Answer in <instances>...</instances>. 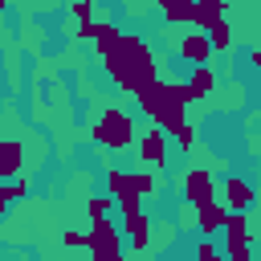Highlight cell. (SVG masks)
<instances>
[{"instance_id":"cell-1","label":"cell","mask_w":261,"mask_h":261,"mask_svg":"<svg viewBox=\"0 0 261 261\" xmlns=\"http://www.w3.org/2000/svg\"><path fill=\"white\" fill-rule=\"evenodd\" d=\"M102 69L110 73V82L122 90V94H143L147 86L159 82V65H155V53L151 45L139 37V33H122L118 49L110 57H102Z\"/></svg>"},{"instance_id":"cell-2","label":"cell","mask_w":261,"mask_h":261,"mask_svg":"<svg viewBox=\"0 0 261 261\" xmlns=\"http://www.w3.org/2000/svg\"><path fill=\"white\" fill-rule=\"evenodd\" d=\"M188 106H192V94H188V82H155L139 94V110L167 135H175L188 118Z\"/></svg>"},{"instance_id":"cell-3","label":"cell","mask_w":261,"mask_h":261,"mask_svg":"<svg viewBox=\"0 0 261 261\" xmlns=\"http://www.w3.org/2000/svg\"><path fill=\"white\" fill-rule=\"evenodd\" d=\"M94 139H98V147H106V151H126V147L135 143V118H130L122 106H106V110L98 114V122H94Z\"/></svg>"},{"instance_id":"cell-4","label":"cell","mask_w":261,"mask_h":261,"mask_svg":"<svg viewBox=\"0 0 261 261\" xmlns=\"http://www.w3.org/2000/svg\"><path fill=\"white\" fill-rule=\"evenodd\" d=\"M86 249H90V257H94V261L122 257V228H118L110 216L90 220V228H86Z\"/></svg>"},{"instance_id":"cell-5","label":"cell","mask_w":261,"mask_h":261,"mask_svg":"<svg viewBox=\"0 0 261 261\" xmlns=\"http://www.w3.org/2000/svg\"><path fill=\"white\" fill-rule=\"evenodd\" d=\"M184 200L192 208H204V204L216 200V179H212L208 167H188L184 171Z\"/></svg>"},{"instance_id":"cell-6","label":"cell","mask_w":261,"mask_h":261,"mask_svg":"<svg viewBox=\"0 0 261 261\" xmlns=\"http://www.w3.org/2000/svg\"><path fill=\"white\" fill-rule=\"evenodd\" d=\"M175 53H179L184 65L196 69V65H208V61H212V41H208V33L196 29V33H184V41L175 45Z\"/></svg>"},{"instance_id":"cell-7","label":"cell","mask_w":261,"mask_h":261,"mask_svg":"<svg viewBox=\"0 0 261 261\" xmlns=\"http://www.w3.org/2000/svg\"><path fill=\"white\" fill-rule=\"evenodd\" d=\"M220 204L228 208V212H249L253 208V200H257V192H253V184L249 179H241V175H228L224 184H220Z\"/></svg>"},{"instance_id":"cell-8","label":"cell","mask_w":261,"mask_h":261,"mask_svg":"<svg viewBox=\"0 0 261 261\" xmlns=\"http://www.w3.org/2000/svg\"><path fill=\"white\" fill-rule=\"evenodd\" d=\"M151 216L147 212H135V216H122V237L130 241V249L135 253H147V245H151Z\"/></svg>"},{"instance_id":"cell-9","label":"cell","mask_w":261,"mask_h":261,"mask_svg":"<svg viewBox=\"0 0 261 261\" xmlns=\"http://www.w3.org/2000/svg\"><path fill=\"white\" fill-rule=\"evenodd\" d=\"M163 155H167V130L151 126V130L139 139V163H147V167H159V163H163Z\"/></svg>"},{"instance_id":"cell-10","label":"cell","mask_w":261,"mask_h":261,"mask_svg":"<svg viewBox=\"0 0 261 261\" xmlns=\"http://www.w3.org/2000/svg\"><path fill=\"white\" fill-rule=\"evenodd\" d=\"M20 167H24V143L4 139L0 143V179H20Z\"/></svg>"},{"instance_id":"cell-11","label":"cell","mask_w":261,"mask_h":261,"mask_svg":"<svg viewBox=\"0 0 261 261\" xmlns=\"http://www.w3.org/2000/svg\"><path fill=\"white\" fill-rule=\"evenodd\" d=\"M224 220H228V208H224L220 200H212V204L196 208V228H200L204 237H216V232L224 228Z\"/></svg>"},{"instance_id":"cell-12","label":"cell","mask_w":261,"mask_h":261,"mask_svg":"<svg viewBox=\"0 0 261 261\" xmlns=\"http://www.w3.org/2000/svg\"><path fill=\"white\" fill-rule=\"evenodd\" d=\"M224 245H253V228H249V216L245 212H228L224 220Z\"/></svg>"},{"instance_id":"cell-13","label":"cell","mask_w":261,"mask_h":261,"mask_svg":"<svg viewBox=\"0 0 261 261\" xmlns=\"http://www.w3.org/2000/svg\"><path fill=\"white\" fill-rule=\"evenodd\" d=\"M212 90H216V69H212V65H196L192 77H188V94H192V102H196V98H208Z\"/></svg>"},{"instance_id":"cell-14","label":"cell","mask_w":261,"mask_h":261,"mask_svg":"<svg viewBox=\"0 0 261 261\" xmlns=\"http://www.w3.org/2000/svg\"><path fill=\"white\" fill-rule=\"evenodd\" d=\"M118 41H122V29H118V24H110V20H98V37H94V53H98V57H110V53L118 49Z\"/></svg>"},{"instance_id":"cell-15","label":"cell","mask_w":261,"mask_h":261,"mask_svg":"<svg viewBox=\"0 0 261 261\" xmlns=\"http://www.w3.org/2000/svg\"><path fill=\"white\" fill-rule=\"evenodd\" d=\"M167 24H196V0H163Z\"/></svg>"},{"instance_id":"cell-16","label":"cell","mask_w":261,"mask_h":261,"mask_svg":"<svg viewBox=\"0 0 261 261\" xmlns=\"http://www.w3.org/2000/svg\"><path fill=\"white\" fill-rule=\"evenodd\" d=\"M216 20H224V0H196V24L200 33H208Z\"/></svg>"},{"instance_id":"cell-17","label":"cell","mask_w":261,"mask_h":261,"mask_svg":"<svg viewBox=\"0 0 261 261\" xmlns=\"http://www.w3.org/2000/svg\"><path fill=\"white\" fill-rule=\"evenodd\" d=\"M130 188L147 200V196H155L159 192V175H155V167H139V171H130Z\"/></svg>"},{"instance_id":"cell-18","label":"cell","mask_w":261,"mask_h":261,"mask_svg":"<svg viewBox=\"0 0 261 261\" xmlns=\"http://www.w3.org/2000/svg\"><path fill=\"white\" fill-rule=\"evenodd\" d=\"M208 41H212V53H228V49H232V29H228V20H216V24L208 29Z\"/></svg>"},{"instance_id":"cell-19","label":"cell","mask_w":261,"mask_h":261,"mask_svg":"<svg viewBox=\"0 0 261 261\" xmlns=\"http://www.w3.org/2000/svg\"><path fill=\"white\" fill-rule=\"evenodd\" d=\"M122 192H130V171L110 167L106 171V196H122Z\"/></svg>"},{"instance_id":"cell-20","label":"cell","mask_w":261,"mask_h":261,"mask_svg":"<svg viewBox=\"0 0 261 261\" xmlns=\"http://www.w3.org/2000/svg\"><path fill=\"white\" fill-rule=\"evenodd\" d=\"M110 208H114V196H90V200H86V216H90V220L110 216Z\"/></svg>"},{"instance_id":"cell-21","label":"cell","mask_w":261,"mask_h":261,"mask_svg":"<svg viewBox=\"0 0 261 261\" xmlns=\"http://www.w3.org/2000/svg\"><path fill=\"white\" fill-rule=\"evenodd\" d=\"M114 204H118V212L122 216H135V212H143V196L130 188V192H122V196H114Z\"/></svg>"},{"instance_id":"cell-22","label":"cell","mask_w":261,"mask_h":261,"mask_svg":"<svg viewBox=\"0 0 261 261\" xmlns=\"http://www.w3.org/2000/svg\"><path fill=\"white\" fill-rule=\"evenodd\" d=\"M171 139H175V147H179V151H192V147H196V126H192V122H184Z\"/></svg>"},{"instance_id":"cell-23","label":"cell","mask_w":261,"mask_h":261,"mask_svg":"<svg viewBox=\"0 0 261 261\" xmlns=\"http://www.w3.org/2000/svg\"><path fill=\"white\" fill-rule=\"evenodd\" d=\"M196 261H224V249H216V245L204 237V241L196 245Z\"/></svg>"},{"instance_id":"cell-24","label":"cell","mask_w":261,"mask_h":261,"mask_svg":"<svg viewBox=\"0 0 261 261\" xmlns=\"http://www.w3.org/2000/svg\"><path fill=\"white\" fill-rule=\"evenodd\" d=\"M69 12L77 16V24H86L94 20V0H69Z\"/></svg>"},{"instance_id":"cell-25","label":"cell","mask_w":261,"mask_h":261,"mask_svg":"<svg viewBox=\"0 0 261 261\" xmlns=\"http://www.w3.org/2000/svg\"><path fill=\"white\" fill-rule=\"evenodd\" d=\"M224 261H253V245H224Z\"/></svg>"},{"instance_id":"cell-26","label":"cell","mask_w":261,"mask_h":261,"mask_svg":"<svg viewBox=\"0 0 261 261\" xmlns=\"http://www.w3.org/2000/svg\"><path fill=\"white\" fill-rule=\"evenodd\" d=\"M16 200V192H12V179H0V220H4V212H8V204Z\"/></svg>"},{"instance_id":"cell-27","label":"cell","mask_w":261,"mask_h":261,"mask_svg":"<svg viewBox=\"0 0 261 261\" xmlns=\"http://www.w3.org/2000/svg\"><path fill=\"white\" fill-rule=\"evenodd\" d=\"M77 41H94L98 37V20H86V24H77V33H73Z\"/></svg>"},{"instance_id":"cell-28","label":"cell","mask_w":261,"mask_h":261,"mask_svg":"<svg viewBox=\"0 0 261 261\" xmlns=\"http://www.w3.org/2000/svg\"><path fill=\"white\" fill-rule=\"evenodd\" d=\"M65 249H86V232H65Z\"/></svg>"},{"instance_id":"cell-29","label":"cell","mask_w":261,"mask_h":261,"mask_svg":"<svg viewBox=\"0 0 261 261\" xmlns=\"http://www.w3.org/2000/svg\"><path fill=\"white\" fill-rule=\"evenodd\" d=\"M249 65L257 69V82H261V49H249Z\"/></svg>"},{"instance_id":"cell-30","label":"cell","mask_w":261,"mask_h":261,"mask_svg":"<svg viewBox=\"0 0 261 261\" xmlns=\"http://www.w3.org/2000/svg\"><path fill=\"white\" fill-rule=\"evenodd\" d=\"M151 4H155V8H163V0H151Z\"/></svg>"},{"instance_id":"cell-31","label":"cell","mask_w":261,"mask_h":261,"mask_svg":"<svg viewBox=\"0 0 261 261\" xmlns=\"http://www.w3.org/2000/svg\"><path fill=\"white\" fill-rule=\"evenodd\" d=\"M106 261H122V257H106Z\"/></svg>"},{"instance_id":"cell-32","label":"cell","mask_w":261,"mask_h":261,"mask_svg":"<svg viewBox=\"0 0 261 261\" xmlns=\"http://www.w3.org/2000/svg\"><path fill=\"white\" fill-rule=\"evenodd\" d=\"M122 4H126V8H130V4H135V0H122Z\"/></svg>"},{"instance_id":"cell-33","label":"cell","mask_w":261,"mask_h":261,"mask_svg":"<svg viewBox=\"0 0 261 261\" xmlns=\"http://www.w3.org/2000/svg\"><path fill=\"white\" fill-rule=\"evenodd\" d=\"M0 8H4V0H0Z\"/></svg>"}]
</instances>
